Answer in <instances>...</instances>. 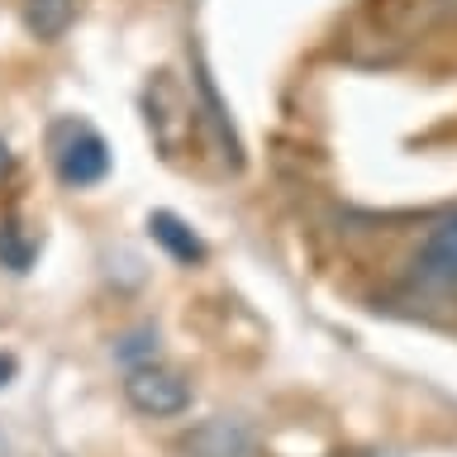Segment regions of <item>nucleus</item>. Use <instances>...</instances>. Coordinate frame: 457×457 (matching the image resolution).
<instances>
[{
  "label": "nucleus",
  "instance_id": "7ed1b4c3",
  "mask_svg": "<svg viewBox=\"0 0 457 457\" xmlns=\"http://www.w3.org/2000/svg\"><path fill=\"white\" fill-rule=\"evenodd\" d=\"M414 277L424 286H434V291H453L457 286V214L443 220L424 238V248L414 253Z\"/></svg>",
  "mask_w": 457,
  "mask_h": 457
},
{
  "label": "nucleus",
  "instance_id": "f03ea898",
  "mask_svg": "<svg viewBox=\"0 0 457 457\" xmlns=\"http://www.w3.org/2000/svg\"><path fill=\"white\" fill-rule=\"evenodd\" d=\"M53 162H57V177L67 186H96V181H105V171H110V148L91 124L71 120V124L57 129V138H53Z\"/></svg>",
  "mask_w": 457,
  "mask_h": 457
},
{
  "label": "nucleus",
  "instance_id": "20e7f679",
  "mask_svg": "<svg viewBox=\"0 0 457 457\" xmlns=\"http://www.w3.org/2000/svg\"><path fill=\"white\" fill-rule=\"evenodd\" d=\"M195 96H200V124H205L214 134V143H220V157H224V162H234V167H243V143L234 134V124H228L224 100H220V91H214V81H210L205 67H195Z\"/></svg>",
  "mask_w": 457,
  "mask_h": 457
},
{
  "label": "nucleus",
  "instance_id": "f257e3e1",
  "mask_svg": "<svg viewBox=\"0 0 457 457\" xmlns=\"http://www.w3.org/2000/svg\"><path fill=\"white\" fill-rule=\"evenodd\" d=\"M124 400L148 420H171V414L191 410V386H186L181 371L157 367V362H138L129 367L124 377Z\"/></svg>",
  "mask_w": 457,
  "mask_h": 457
},
{
  "label": "nucleus",
  "instance_id": "1a4fd4ad",
  "mask_svg": "<svg viewBox=\"0 0 457 457\" xmlns=\"http://www.w3.org/2000/svg\"><path fill=\"white\" fill-rule=\"evenodd\" d=\"M10 171H14V153H10V143L0 138V186L10 181Z\"/></svg>",
  "mask_w": 457,
  "mask_h": 457
},
{
  "label": "nucleus",
  "instance_id": "9d476101",
  "mask_svg": "<svg viewBox=\"0 0 457 457\" xmlns=\"http://www.w3.org/2000/svg\"><path fill=\"white\" fill-rule=\"evenodd\" d=\"M10 377H14V357L0 353V386H10Z\"/></svg>",
  "mask_w": 457,
  "mask_h": 457
},
{
  "label": "nucleus",
  "instance_id": "39448f33",
  "mask_svg": "<svg viewBox=\"0 0 457 457\" xmlns=\"http://www.w3.org/2000/svg\"><path fill=\"white\" fill-rule=\"evenodd\" d=\"M148 234H153V243H162L167 257H177L181 267L205 262V243H200V234L186 220H177L171 210H153L148 214Z\"/></svg>",
  "mask_w": 457,
  "mask_h": 457
},
{
  "label": "nucleus",
  "instance_id": "6e6552de",
  "mask_svg": "<svg viewBox=\"0 0 457 457\" xmlns=\"http://www.w3.org/2000/svg\"><path fill=\"white\" fill-rule=\"evenodd\" d=\"M29 257H34V248H29V243L20 238V228H14V224L0 228V262H5L10 271H24Z\"/></svg>",
  "mask_w": 457,
  "mask_h": 457
},
{
  "label": "nucleus",
  "instance_id": "0eeeda50",
  "mask_svg": "<svg viewBox=\"0 0 457 457\" xmlns=\"http://www.w3.org/2000/svg\"><path fill=\"white\" fill-rule=\"evenodd\" d=\"M71 14H77V0H24V24H29V34L43 38V43L62 38Z\"/></svg>",
  "mask_w": 457,
  "mask_h": 457
},
{
  "label": "nucleus",
  "instance_id": "423d86ee",
  "mask_svg": "<svg viewBox=\"0 0 457 457\" xmlns=\"http://www.w3.org/2000/svg\"><path fill=\"white\" fill-rule=\"evenodd\" d=\"M186 453H195V457H243L248 453V428L234 424V420H210V424L191 428Z\"/></svg>",
  "mask_w": 457,
  "mask_h": 457
}]
</instances>
